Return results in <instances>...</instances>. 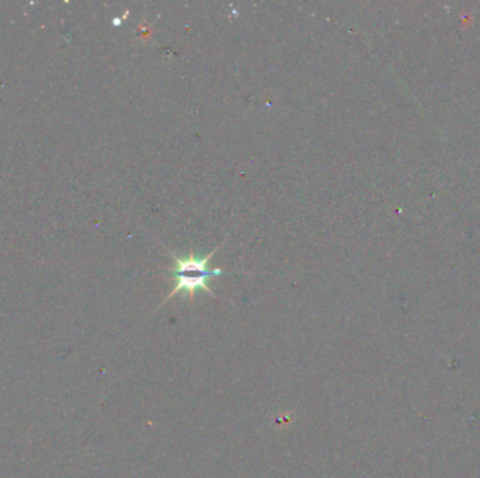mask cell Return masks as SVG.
<instances>
[{
  "mask_svg": "<svg viewBox=\"0 0 480 478\" xmlns=\"http://www.w3.org/2000/svg\"><path fill=\"white\" fill-rule=\"evenodd\" d=\"M218 250L219 247L208 252L207 256H197L194 252H190L188 256H176L173 252H170L175 264L170 269L175 285L170 293L164 297L162 304H164L177 295L192 297L200 291L212 295V291L210 288V280L223 274L222 269H216L210 265L211 258Z\"/></svg>",
  "mask_w": 480,
  "mask_h": 478,
  "instance_id": "obj_1",
  "label": "cell"
}]
</instances>
